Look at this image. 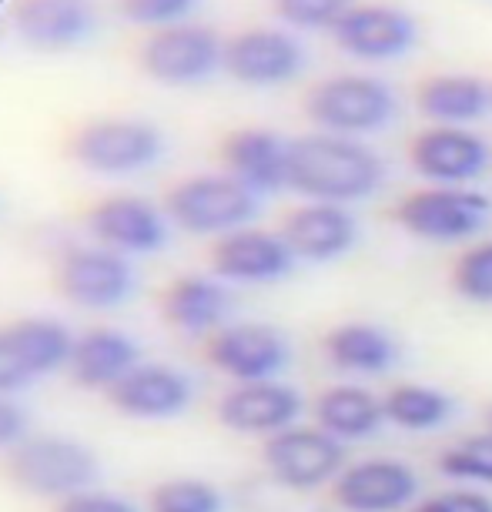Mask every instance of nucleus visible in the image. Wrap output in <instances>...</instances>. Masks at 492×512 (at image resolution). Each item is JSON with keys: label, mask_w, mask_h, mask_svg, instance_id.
Returning a JSON list of instances; mask_svg holds the SVG:
<instances>
[{"label": "nucleus", "mask_w": 492, "mask_h": 512, "mask_svg": "<svg viewBox=\"0 0 492 512\" xmlns=\"http://www.w3.org/2000/svg\"><path fill=\"white\" fill-rule=\"evenodd\" d=\"M385 181V161L362 138L302 134L288 144V188L308 201L355 205L372 198Z\"/></svg>", "instance_id": "nucleus-1"}, {"label": "nucleus", "mask_w": 492, "mask_h": 512, "mask_svg": "<svg viewBox=\"0 0 492 512\" xmlns=\"http://www.w3.org/2000/svg\"><path fill=\"white\" fill-rule=\"evenodd\" d=\"M101 462L91 446L57 432H31L14 452H7V479L27 496L64 502L74 492L98 486Z\"/></svg>", "instance_id": "nucleus-2"}, {"label": "nucleus", "mask_w": 492, "mask_h": 512, "mask_svg": "<svg viewBox=\"0 0 492 512\" xmlns=\"http://www.w3.org/2000/svg\"><path fill=\"white\" fill-rule=\"evenodd\" d=\"M258 198L228 171H201V175L181 178L164 195L171 228L185 231L191 238H225L231 231L248 228L258 215Z\"/></svg>", "instance_id": "nucleus-3"}, {"label": "nucleus", "mask_w": 492, "mask_h": 512, "mask_svg": "<svg viewBox=\"0 0 492 512\" xmlns=\"http://www.w3.org/2000/svg\"><path fill=\"white\" fill-rule=\"evenodd\" d=\"M395 111V91L372 74H332L315 81L305 94V118L318 131L342 138L385 131L395 121Z\"/></svg>", "instance_id": "nucleus-4"}, {"label": "nucleus", "mask_w": 492, "mask_h": 512, "mask_svg": "<svg viewBox=\"0 0 492 512\" xmlns=\"http://www.w3.org/2000/svg\"><path fill=\"white\" fill-rule=\"evenodd\" d=\"M67 154L77 168L104 178H128L154 168L164 158V134L148 118H94L74 131Z\"/></svg>", "instance_id": "nucleus-5"}, {"label": "nucleus", "mask_w": 492, "mask_h": 512, "mask_svg": "<svg viewBox=\"0 0 492 512\" xmlns=\"http://www.w3.org/2000/svg\"><path fill=\"white\" fill-rule=\"evenodd\" d=\"M395 225L419 241L456 245L469 241L492 218V201L469 185H429L409 191L392 208Z\"/></svg>", "instance_id": "nucleus-6"}, {"label": "nucleus", "mask_w": 492, "mask_h": 512, "mask_svg": "<svg viewBox=\"0 0 492 512\" xmlns=\"http://www.w3.org/2000/svg\"><path fill=\"white\" fill-rule=\"evenodd\" d=\"M57 288L74 308L108 312L131 302L138 292V268L128 255L88 241V245H67L57 255Z\"/></svg>", "instance_id": "nucleus-7"}, {"label": "nucleus", "mask_w": 492, "mask_h": 512, "mask_svg": "<svg viewBox=\"0 0 492 512\" xmlns=\"http://www.w3.org/2000/svg\"><path fill=\"white\" fill-rule=\"evenodd\" d=\"M225 41L198 21H181L151 31L141 44V71L164 88H195L221 71Z\"/></svg>", "instance_id": "nucleus-8"}, {"label": "nucleus", "mask_w": 492, "mask_h": 512, "mask_svg": "<svg viewBox=\"0 0 492 512\" xmlns=\"http://www.w3.org/2000/svg\"><path fill=\"white\" fill-rule=\"evenodd\" d=\"M71 345V328L47 315H27L0 325V395H17L37 379L67 369Z\"/></svg>", "instance_id": "nucleus-9"}, {"label": "nucleus", "mask_w": 492, "mask_h": 512, "mask_svg": "<svg viewBox=\"0 0 492 512\" xmlns=\"http://www.w3.org/2000/svg\"><path fill=\"white\" fill-rule=\"evenodd\" d=\"M262 462L282 489L315 492L332 486L345 469V442L318 425H292L262 442Z\"/></svg>", "instance_id": "nucleus-10"}, {"label": "nucleus", "mask_w": 492, "mask_h": 512, "mask_svg": "<svg viewBox=\"0 0 492 512\" xmlns=\"http://www.w3.org/2000/svg\"><path fill=\"white\" fill-rule=\"evenodd\" d=\"M84 228H88L91 241L121 251L128 258L154 255L171 238V221L164 205L134 195V191H118V195L94 201L88 218H84Z\"/></svg>", "instance_id": "nucleus-11"}, {"label": "nucleus", "mask_w": 492, "mask_h": 512, "mask_svg": "<svg viewBox=\"0 0 492 512\" xmlns=\"http://www.w3.org/2000/svg\"><path fill=\"white\" fill-rule=\"evenodd\" d=\"M205 359L218 375L231 379V385L245 382H272L285 372L292 349L285 332L265 322H228L208 335Z\"/></svg>", "instance_id": "nucleus-12"}, {"label": "nucleus", "mask_w": 492, "mask_h": 512, "mask_svg": "<svg viewBox=\"0 0 492 512\" xmlns=\"http://www.w3.org/2000/svg\"><path fill=\"white\" fill-rule=\"evenodd\" d=\"M305 67V47L282 27H248L225 41L221 71L245 88H282Z\"/></svg>", "instance_id": "nucleus-13"}, {"label": "nucleus", "mask_w": 492, "mask_h": 512, "mask_svg": "<svg viewBox=\"0 0 492 512\" xmlns=\"http://www.w3.org/2000/svg\"><path fill=\"white\" fill-rule=\"evenodd\" d=\"M332 41L342 54L355 61H395L409 54L419 41V21L405 7L395 4H355L332 27Z\"/></svg>", "instance_id": "nucleus-14"}, {"label": "nucleus", "mask_w": 492, "mask_h": 512, "mask_svg": "<svg viewBox=\"0 0 492 512\" xmlns=\"http://www.w3.org/2000/svg\"><path fill=\"white\" fill-rule=\"evenodd\" d=\"M211 275L228 285H275L295 272L298 258L292 255L282 231L238 228L211 245Z\"/></svg>", "instance_id": "nucleus-15"}, {"label": "nucleus", "mask_w": 492, "mask_h": 512, "mask_svg": "<svg viewBox=\"0 0 492 512\" xmlns=\"http://www.w3.org/2000/svg\"><path fill=\"white\" fill-rule=\"evenodd\" d=\"M108 402L128 419L168 422L188 412V405L195 402V382L188 372L168 362H138L108 392Z\"/></svg>", "instance_id": "nucleus-16"}, {"label": "nucleus", "mask_w": 492, "mask_h": 512, "mask_svg": "<svg viewBox=\"0 0 492 512\" xmlns=\"http://www.w3.org/2000/svg\"><path fill=\"white\" fill-rule=\"evenodd\" d=\"M305 409L302 392L285 382H245L231 385L218 399V422L238 436L272 439L278 432L298 425V415Z\"/></svg>", "instance_id": "nucleus-17"}, {"label": "nucleus", "mask_w": 492, "mask_h": 512, "mask_svg": "<svg viewBox=\"0 0 492 512\" xmlns=\"http://www.w3.org/2000/svg\"><path fill=\"white\" fill-rule=\"evenodd\" d=\"M489 144L469 128L432 124L409 141V164L432 185H469L489 168Z\"/></svg>", "instance_id": "nucleus-18"}, {"label": "nucleus", "mask_w": 492, "mask_h": 512, "mask_svg": "<svg viewBox=\"0 0 492 512\" xmlns=\"http://www.w3.org/2000/svg\"><path fill=\"white\" fill-rule=\"evenodd\" d=\"M416 496V472L399 459H362L332 482V502L342 512H402Z\"/></svg>", "instance_id": "nucleus-19"}, {"label": "nucleus", "mask_w": 492, "mask_h": 512, "mask_svg": "<svg viewBox=\"0 0 492 512\" xmlns=\"http://www.w3.org/2000/svg\"><path fill=\"white\" fill-rule=\"evenodd\" d=\"M282 238L288 241L298 262L328 265L339 262L359 245V221L345 205L305 201V205H298L285 215Z\"/></svg>", "instance_id": "nucleus-20"}, {"label": "nucleus", "mask_w": 492, "mask_h": 512, "mask_svg": "<svg viewBox=\"0 0 492 512\" xmlns=\"http://www.w3.org/2000/svg\"><path fill=\"white\" fill-rule=\"evenodd\" d=\"M94 0H17L11 24L17 37L44 54H61L98 31Z\"/></svg>", "instance_id": "nucleus-21"}, {"label": "nucleus", "mask_w": 492, "mask_h": 512, "mask_svg": "<svg viewBox=\"0 0 492 512\" xmlns=\"http://www.w3.org/2000/svg\"><path fill=\"white\" fill-rule=\"evenodd\" d=\"M141 359V345L134 342L124 328L114 325H94L74 335L71 359H67V375L74 385L88 392H104L108 395L124 375H128Z\"/></svg>", "instance_id": "nucleus-22"}, {"label": "nucleus", "mask_w": 492, "mask_h": 512, "mask_svg": "<svg viewBox=\"0 0 492 512\" xmlns=\"http://www.w3.org/2000/svg\"><path fill=\"white\" fill-rule=\"evenodd\" d=\"M235 308L231 285L211 272H188L171 278L161 295V315L171 328L185 335H215L228 325Z\"/></svg>", "instance_id": "nucleus-23"}, {"label": "nucleus", "mask_w": 492, "mask_h": 512, "mask_svg": "<svg viewBox=\"0 0 492 512\" xmlns=\"http://www.w3.org/2000/svg\"><path fill=\"white\" fill-rule=\"evenodd\" d=\"M288 138L268 128H238L221 144V164L248 191L275 195L288 188Z\"/></svg>", "instance_id": "nucleus-24"}, {"label": "nucleus", "mask_w": 492, "mask_h": 512, "mask_svg": "<svg viewBox=\"0 0 492 512\" xmlns=\"http://www.w3.org/2000/svg\"><path fill=\"white\" fill-rule=\"evenodd\" d=\"M416 108L432 124L466 128L492 108V88L476 74H432L416 88Z\"/></svg>", "instance_id": "nucleus-25"}, {"label": "nucleus", "mask_w": 492, "mask_h": 512, "mask_svg": "<svg viewBox=\"0 0 492 512\" xmlns=\"http://www.w3.org/2000/svg\"><path fill=\"white\" fill-rule=\"evenodd\" d=\"M322 352L335 372L352 375H385L399 362V342L372 322L335 325L322 338Z\"/></svg>", "instance_id": "nucleus-26"}, {"label": "nucleus", "mask_w": 492, "mask_h": 512, "mask_svg": "<svg viewBox=\"0 0 492 512\" xmlns=\"http://www.w3.org/2000/svg\"><path fill=\"white\" fill-rule=\"evenodd\" d=\"M315 425L339 442L372 439L385 425L382 399L362 385H332L315 399Z\"/></svg>", "instance_id": "nucleus-27"}, {"label": "nucleus", "mask_w": 492, "mask_h": 512, "mask_svg": "<svg viewBox=\"0 0 492 512\" xmlns=\"http://www.w3.org/2000/svg\"><path fill=\"white\" fill-rule=\"evenodd\" d=\"M382 409L385 422L402 432H436L456 415V402L436 385L402 382L382 395Z\"/></svg>", "instance_id": "nucleus-28"}, {"label": "nucleus", "mask_w": 492, "mask_h": 512, "mask_svg": "<svg viewBox=\"0 0 492 512\" xmlns=\"http://www.w3.org/2000/svg\"><path fill=\"white\" fill-rule=\"evenodd\" d=\"M225 492L195 476L164 479L148 492V512H225Z\"/></svg>", "instance_id": "nucleus-29"}, {"label": "nucleus", "mask_w": 492, "mask_h": 512, "mask_svg": "<svg viewBox=\"0 0 492 512\" xmlns=\"http://www.w3.org/2000/svg\"><path fill=\"white\" fill-rule=\"evenodd\" d=\"M439 472L456 482H479L492 486V432H472V436L452 442L442 449Z\"/></svg>", "instance_id": "nucleus-30"}, {"label": "nucleus", "mask_w": 492, "mask_h": 512, "mask_svg": "<svg viewBox=\"0 0 492 512\" xmlns=\"http://www.w3.org/2000/svg\"><path fill=\"white\" fill-rule=\"evenodd\" d=\"M452 288L459 298L476 305H492V241H479L462 251L452 265Z\"/></svg>", "instance_id": "nucleus-31"}, {"label": "nucleus", "mask_w": 492, "mask_h": 512, "mask_svg": "<svg viewBox=\"0 0 492 512\" xmlns=\"http://www.w3.org/2000/svg\"><path fill=\"white\" fill-rule=\"evenodd\" d=\"M355 0H272L275 17L292 31H332Z\"/></svg>", "instance_id": "nucleus-32"}, {"label": "nucleus", "mask_w": 492, "mask_h": 512, "mask_svg": "<svg viewBox=\"0 0 492 512\" xmlns=\"http://www.w3.org/2000/svg\"><path fill=\"white\" fill-rule=\"evenodd\" d=\"M198 4L201 0H118V11L134 27L161 31V27L188 21Z\"/></svg>", "instance_id": "nucleus-33"}, {"label": "nucleus", "mask_w": 492, "mask_h": 512, "mask_svg": "<svg viewBox=\"0 0 492 512\" xmlns=\"http://www.w3.org/2000/svg\"><path fill=\"white\" fill-rule=\"evenodd\" d=\"M54 512H141L128 496L121 492H111V489H101V486H91L84 492H74L67 496L64 502H57Z\"/></svg>", "instance_id": "nucleus-34"}, {"label": "nucleus", "mask_w": 492, "mask_h": 512, "mask_svg": "<svg viewBox=\"0 0 492 512\" xmlns=\"http://www.w3.org/2000/svg\"><path fill=\"white\" fill-rule=\"evenodd\" d=\"M31 436V412L14 395H0V452H14Z\"/></svg>", "instance_id": "nucleus-35"}, {"label": "nucleus", "mask_w": 492, "mask_h": 512, "mask_svg": "<svg viewBox=\"0 0 492 512\" xmlns=\"http://www.w3.org/2000/svg\"><path fill=\"white\" fill-rule=\"evenodd\" d=\"M412 512H492V499L472 489H456L422 499Z\"/></svg>", "instance_id": "nucleus-36"}, {"label": "nucleus", "mask_w": 492, "mask_h": 512, "mask_svg": "<svg viewBox=\"0 0 492 512\" xmlns=\"http://www.w3.org/2000/svg\"><path fill=\"white\" fill-rule=\"evenodd\" d=\"M482 422H486V432H492V402L482 409Z\"/></svg>", "instance_id": "nucleus-37"}]
</instances>
